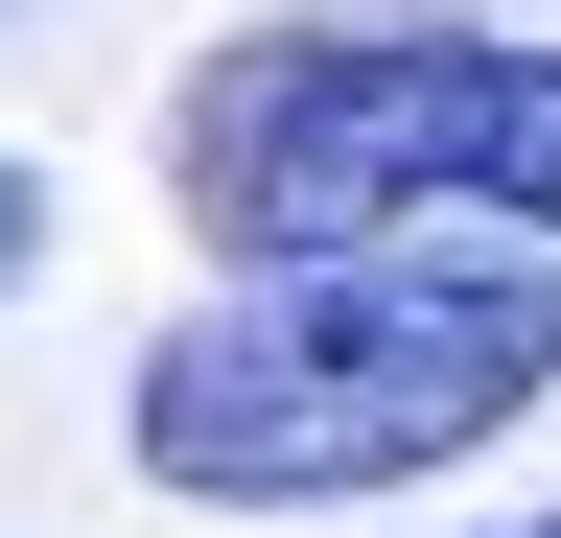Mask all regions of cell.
Masks as SVG:
<instances>
[{"label": "cell", "mask_w": 561, "mask_h": 538, "mask_svg": "<svg viewBox=\"0 0 561 538\" xmlns=\"http://www.w3.org/2000/svg\"><path fill=\"white\" fill-rule=\"evenodd\" d=\"M47 282V164H0V305Z\"/></svg>", "instance_id": "obj_3"}, {"label": "cell", "mask_w": 561, "mask_h": 538, "mask_svg": "<svg viewBox=\"0 0 561 538\" xmlns=\"http://www.w3.org/2000/svg\"><path fill=\"white\" fill-rule=\"evenodd\" d=\"M561 398V257L398 234V257H234L117 375V468L187 515H375Z\"/></svg>", "instance_id": "obj_1"}, {"label": "cell", "mask_w": 561, "mask_h": 538, "mask_svg": "<svg viewBox=\"0 0 561 538\" xmlns=\"http://www.w3.org/2000/svg\"><path fill=\"white\" fill-rule=\"evenodd\" d=\"M491 538H561V515H491Z\"/></svg>", "instance_id": "obj_4"}, {"label": "cell", "mask_w": 561, "mask_h": 538, "mask_svg": "<svg viewBox=\"0 0 561 538\" xmlns=\"http://www.w3.org/2000/svg\"><path fill=\"white\" fill-rule=\"evenodd\" d=\"M164 211L187 257H561V24H234L164 94Z\"/></svg>", "instance_id": "obj_2"}]
</instances>
